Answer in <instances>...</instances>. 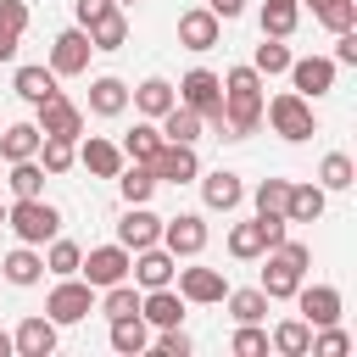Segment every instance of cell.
<instances>
[{"mask_svg":"<svg viewBox=\"0 0 357 357\" xmlns=\"http://www.w3.org/2000/svg\"><path fill=\"white\" fill-rule=\"evenodd\" d=\"M290 61H296V56H290V50H284V39H268V33H262V45H257V61H251V67H257V73H268V78H273V73H284V67H290Z\"/></svg>","mask_w":357,"mask_h":357,"instance_id":"obj_43","label":"cell"},{"mask_svg":"<svg viewBox=\"0 0 357 357\" xmlns=\"http://www.w3.org/2000/svg\"><path fill=\"white\" fill-rule=\"evenodd\" d=\"M11 89H17V100H28V106H39V100L61 95V89H56V73H50V67H17Z\"/></svg>","mask_w":357,"mask_h":357,"instance_id":"obj_27","label":"cell"},{"mask_svg":"<svg viewBox=\"0 0 357 357\" xmlns=\"http://www.w3.org/2000/svg\"><path fill=\"white\" fill-rule=\"evenodd\" d=\"M33 162H39V167H45L50 178H56V173H67V167L78 162V139H56V134H45V139H39V156H33Z\"/></svg>","mask_w":357,"mask_h":357,"instance_id":"obj_33","label":"cell"},{"mask_svg":"<svg viewBox=\"0 0 357 357\" xmlns=\"http://www.w3.org/2000/svg\"><path fill=\"white\" fill-rule=\"evenodd\" d=\"M262 251H268V240H262V223H257V218L229 229V257H240V262H257Z\"/></svg>","mask_w":357,"mask_h":357,"instance_id":"obj_38","label":"cell"},{"mask_svg":"<svg viewBox=\"0 0 357 357\" xmlns=\"http://www.w3.org/2000/svg\"><path fill=\"white\" fill-rule=\"evenodd\" d=\"M151 173H156V184H190V178H201L195 145H173V139H162L156 156H151Z\"/></svg>","mask_w":357,"mask_h":357,"instance_id":"obj_9","label":"cell"},{"mask_svg":"<svg viewBox=\"0 0 357 357\" xmlns=\"http://www.w3.org/2000/svg\"><path fill=\"white\" fill-rule=\"evenodd\" d=\"M0 357H11V335L6 329H0Z\"/></svg>","mask_w":357,"mask_h":357,"instance_id":"obj_53","label":"cell"},{"mask_svg":"<svg viewBox=\"0 0 357 357\" xmlns=\"http://www.w3.org/2000/svg\"><path fill=\"white\" fill-rule=\"evenodd\" d=\"M117 195H123L128 206L151 201V195H156V173H151V162H123V167H117Z\"/></svg>","mask_w":357,"mask_h":357,"instance_id":"obj_24","label":"cell"},{"mask_svg":"<svg viewBox=\"0 0 357 357\" xmlns=\"http://www.w3.org/2000/svg\"><path fill=\"white\" fill-rule=\"evenodd\" d=\"M100 312H106V318H128V312H139V290H134L128 279L106 284V296H100Z\"/></svg>","mask_w":357,"mask_h":357,"instance_id":"obj_41","label":"cell"},{"mask_svg":"<svg viewBox=\"0 0 357 357\" xmlns=\"http://www.w3.org/2000/svg\"><path fill=\"white\" fill-rule=\"evenodd\" d=\"M139 318H145L151 329H173V324H184V296H178L173 284H156V290L139 296Z\"/></svg>","mask_w":357,"mask_h":357,"instance_id":"obj_17","label":"cell"},{"mask_svg":"<svg viewBox=\"0 0 357 357\" xmlns=\"http://www.w3.org/2000/svg\"><path fill=\"white\" fill-rule=\"evenodd\" d=\"M173 279H178V296L195 301V307H212V301L229 296V279H223L218 268H178Z\"/></svg>","mask_w":357,"mask_h":357,"instance_id":"obj_16","label":"cell"},{"mask_svg":"<svg viewBox=\"0 0 357 357\" xmlns=\"http://www.w3.org/2000/svg\"><path fill=\"white\" fill-rule=\"evenodd\" d=\"M296 17H301V0H268L262 6V33L268 39H290L296 33Z\"/></svg>","mask_w":357,"mask_h":357,"instance_id":"obj_35","label":"cell"},{"mask_svg":"<svg viewBox=\"0 0 357 357\" xmlns=\"http://www.w3.org/2000/svg\"><path fill=\"white\" fill-rule=\"evenodd\" d=\"M324 184H290V195H284V218L290 223H318L324 218Z\"/></svg>","mask_w":357,"mask_h":357,"instance_id":"obj_25","label":"cell"},{"mask_svg":"<svg viewBox=\"0 0 357 357\" xmlns=\"http://www.w3.org/2000/svg\"><path fill=\"white\" fill-rule=\"evenodd\" d=\"M39 123H11L6 134H0V162H28V156H39Z\"/></svg>","mask_w":357,"mask_h":357,"instance_id":"obj_28","label":"cell"},{"mask_svg":"<svg viewBox=\"0 0 357 357\" xmlns=\"http://www.w3.org/2000/svg\"><path fill=\"white\" fill-rule=\"evenodd\" d=\"M312 357H346L351 351V340H346V329H335V324H324L318 335H312V346H307Z\"/></svg>","mask_w":357,"mask_h":357,"instance_id":"obj_45","label":"cell"},{"mask_svg":"<svg viewBox=\"0 0 357 357\" xmlns=\"http://www.w3.org/2000/svg\"><path fill=\"white\" fill-rule=\"evenodd\" d=\"M290 301L301 307V318H307L312 329L340 324V290H335V284H296V296H290Z\"/></svg>","mask_w":357,"mask_h":357,"instance_id":"obj_13","label":"cell"},{"mask_svg":"<svg viewBox=\"0 0 357 357\" xmlns=\"http://www.w3.org/2000/svg\"><path fill=\"white\" fill-rule=\"evenodd\" d=\"M0 229H6V206H0Z\"/></svg>","mask_w":357,"mask_h":357,"instance_id":"obj_54","label":"cell"},{"mask_svg":"<svg viewBox=\"0 0 357 357\" xmlns=\"http://www.w3.org/2000/svg\"><path fill=\"white\" fill-rule=\"evenodd\" d=\"M6 229H11L22 245H45V240H56L61 212H56L45 195H28V201H11V206H6Z\"/></svg>","mask_w":357,"mask_h":357,"instance_id":"obj_4","label":"cell"},{"mask_svg":"<svg viewBox=\"0 0 357 357\" xmlns=\"http://www.w3.org/2000/svg\"><path fill=\"white\" fill-rule=\"evenodd\" d=\"M262 112H268V128H273L279 139H290V145H301V139H312V134H318V112H312V100H307V95H296V89L273 95Z\"/></svg>","mask_w":357,"mask_h":357,"instance_id":"obj_3","label":"cell"},{"mask_svg":"<svg viewBox=\"0 0 357 357\" xmlns=\"http://www.w3.org/2000/svg\"><path fill=\"white\" fill-rule=\"evenodd\" d=\"M284 73H290L296 95H307V100H318V95L335 89V61H329V56H301V61H290Z\"/></svg>","mask_w":357,"mask_h":357,"instance_id":"obj_14","label":"cell"},{"mask_svg":"<svg viewBox=\"0 0 357 357\" xmlns=\"http://www.w3.org/2000/svg\"><path fill=\"white\" fill-rule=\"evenodd\" d=\"M156 145H162V128H156V123H134V128L123 134V145H117V151H123L128 162H151V156H156Z\"/></svg>","mask_w":357,"mask_h":357,"instance_id":"obj_36","label":"cell"},{"mask_svg":"<svg viewBox=\"0 0 357 357\" xmlns=\"http://www.w3.org/2000/svg\"><path fill=\"white\" fill-rule=\"evenodd\" d=\"M307 346H312V324L307 318H284L268 335V351H279V357H307Z\"/></svg>","mask_w":357,"mask_h":357,"instance_id":"obj_30","label":"cell"},{"mask_svg":"<svg viewBox=\"0 0 357 357\" xmlns=\"http://www.w3.org/2000/svg\"><path fill=\"white\" fill-rule=\"evenodd\" d=\"M117 6H134V0H117Z\"/></svg>","mask_w":357,"mask_h":357,"instance_id":"obj_55","label":"cell"},{"mask_svg":"<svg viewBox=\"0 0 357 357\" xmlns=\"http://www.w3.org/2000/svg\"><path fill=\"white\" fill-rule=\"evenodd\" d=\"M112 351H123V357H139L145 346H151V324L139 318V312H128V318H112Z\"/></svg>","mask_w":357,"mask_h":357,"instance_id":"obj_26","label":"cell"},{"mask_svg":"<svg viewBox=\"0 0 357 357\" xmlns=\"http://www.w3.org/2000/svg\"><path fill=\"white\" fill-rule=\"evenodd\" d=\"M223 301H229L234 324H262V318H268V296H262V290H229Z\"/></svg>","mask_w":357,"mask_h":357,"instance_id":"obj_39","label":"cell"},{"mask_svg":"<svg viewBox=\"0 0 357 357\" xmlns=\"http://www.w3.org/2000/svg\"><path fill=\"white\" fill-rule=\"evenodd\" d=\"M173 89H178V100H184V106H195V112H201V123H212V128L223 134V78H218V73L190 67Z\"/></svg>","mask_w":357,"mask_h":357,"instance_id":"obj_5","label":"cell"},{"mask_svg":"<svg viewBox=\"0 0 357 357\" xmlns=\"http://www.w3.org/2000/svg\"><path fill=\"white\" fill-rule=\"evenodd\" d=\"M128 100H134L145 117H162V112L178 100V89H173L167 78H145V84H134V89H128Z\"/></svg>","mask_w":357,"mask_h":357,"instance_id":"obj_32","label":"cell"},{"mask_svg":"<svg viewBox=\"0 0 357 357\" xmlns=\"http://www.w3.org/2000/svg\"><path fill=\"white\" fill-rule=\"evenodd\" d=\"M89 56H95V45H89L84 28H61V33L50 39V73H56V78L89 73Z\"/></svg>","mask_w":357,"mask_h":357,"instance_id":"obj_7","label":"cell"},{"mask_svg":"<svg viewBox=\"0 0 357 357\" xmlns=\"http://www.w3.org/2000/svg\"><path fill=\"white\" fill-rule=\"evenodd\" d=\"M33 112H39V117H33V123H39V134H56V139H84V112H78L67 95L39 100Z\"/></svg>","mask_w":357,"mask_h":357,"instance_id":"obj_11","label":"cell"},{"mask_svg":"<svg viewBox=\"0 0 357 357\" xmlns=\"http://www.w3.org/2000/svg\"><path fill=\"white\" fill-rule=\"evenodd\" d=\"M262 257H268V268H262V284H257V290H262L268 301H290V296H296V284L307 279L312 251H307L301 240H290V234H284V240H279L273 251H262Z\"/></svg>","mask_w":357,"mask_h":357,"instance_id":"obj_2","label":"cell"},{"mask_svg":"<svg viewBox=\"0 0 357 357\" xmlns=\"http://www.w3.org/2000/svg\"><path fill=\"white\" fill-rule=\"evenodd\" d=\"M84 33H89L95 50H123V45H128V17H123V6H106L95 22H84Z\"/></svg>","mask_w":357,"mask_h":357,"instance_id":"obj_21","label":"cell"},{"mask_svg":"<svg viewBox=\"0 0 357 357\" xmlns=\"http://www.w3.org/2000/svg\"><path fill=\"white\" fill-rule=\"evenodd\" d=\"M201 201H206L212 212H234V206L245 201V184H240V173H229V167L206 173V178H201Z\"/></svg>","mask_w":357,"mask_h":357,"instance_id":"obj_19","label":"cell"},{"mask_svg":"<svg viewBox=\"0 0 357 357\" xmlns=\"http://www.w3.org/2000/svg\"><path fill=\"white\" fill-rule=\"evenodd\" d=\"M50 251H45V273H56V279H67V273H78V262H84V251L73 245V240H45Z\"/></svg>","mask_w":357,"mask_h":357,"instance_id":"obj_40","label":"cell"},{"mask_svg":"<svg viewBox=\"0 0 357 357\" xmlns=\"http://www.w3.org/2000/svg\"><path fill=\"white\" fill-rule=\"evenodd\" d=\"M128 273L139 279V290H156V284H173V273H178V257H173L167 245H145V251H134Z\"/></svg>","mask_w":357,"mask_h":357,"instance_id":"obj_15","label":"cell"},{"mask_svg":"<svg viewBox=\"0 0 357 357\" xmlns=\"http://www.w3.org/2000/svg\"><path fill=\"white\" fill-rule=\"evenodd\" d=\"M0 22L22 33V28H28V6H22V0H0Z\"/></svg>","mask_w":357,"mask_h":357,"instance_id":"obj_49","label":"cell"},{"mask_svg":"<svg viewBox=\"0 0 357 357\" xmlns=\"http://www.w3.org/2000/svg\"><path fill=\"white\" fill-rule=\"evenodd\" d=\"M128 262H134V251H128V245H95V251H84L78 273H84L95 290H106V284L128 279Z\"/></svg>","mask_w":357,"mask_h":357,"instance_id":"obj_8","label":"cell"},{"mask_svg":"<svg viewBox=\"0 0 357 357\" xmlns=\"http://www.w3.org/2000/svg\"><path fill=\"white\" fill-rule=\"evenodd\" d=\"M156 123H162V139H173V145H195V139H201V128H206V123H201V112H195V106H184V100H173Z\"/></svg>","mask_w":357,"mask_h":357,"instance_id":"obj_22","label":"cell"},{"mask_svg":"<svg viewBox=\"0 0 357 357\" xmlns=\"http://www.w3.org/2000/svg\"><path fill=\"white\" fill-rule=\"evenodd\" d=\"M318 22H324L329 33H346V28H357V0H329V6L318 11Z\"/></svg>","mask_w":357,"mask_h":357,"instance_id":"obj_46","label":"cell"},{"mask_svg":"<svg viewBox=\"0 0 357 357\" xmlns=\"http://www.w3.org/2000/svg\"><path fill=\"white\" fill-rule=\"evenodd\" d=\"M156 357H190V335L173 324V329H162L156 335Z\"/></svg>","mask_w":357,"mask_h":357,"instance_id":"obj_47","label":"cell"},{"mask_svg":"<svg viewBox=\"0 0 357 357\" xmlns=\"http://www.w3.org/2000/svg\"><path fill=\"white\" fill-rule=\"evenodd\" d=\"M17 45H22V33L0 22V61H11V56H17Z\"/></svg>","mask_w":357,"mask_h":357,"instance_id":"obj_52","label":"cell"},{"mask_svg":"<svg viewBox=\"0 0 357 357\" xmlns=\"http://www.w3.org/2000/svg\"><path fill=\"white\" fill-rule=\"evenodd\" d=\"M0 273H6L11 284H39V279H45V257L17 240V251H6V262H0Z\"/></svg>","mask_w":357,"mask_h":357,"instance_id":"obj_29","label":"cell"},{"mask_svg":"<svg viewBox=\"0 0 357 357\" xmlns=\"http://www.w3.org/2000/svg\"><path fill=\"white\" fill-rule=\"evenodd\" d=\"M106 6H117V0H73V17H78V28H84V22H95Z\"/></svg>","mask_w":357,"mask_h":357,"instance_id":"obj_50","label":"cell"},{"mask_svg":"<svg viewBox=\"0 0 357 357\" xmlns=\"http://www.w3.org/2000/svg\"><path fill=\"white\" fill-rule=\"evenodd\" d=\"M229 351H234V357H268V329L240 324V329H234V340H229Z\"/></svg>","mask_w":357,"mask_h":357,"instance_id":"obj_44","label":"cell"},{"mask_svg":"<svg viewBox=\"0 0 357 357\" xmlns=\"http://www.w3.org/2000/svg\"><path fill=\"white\" fill-rule=\"evenodd\" d=\"M162 245H167L173 257H201V251H206V218H201V212L162 218Z\"/></svg>","mask_w":357,"mask_h":357,"instance_id":"obj_10","label":"cell"},{"mask_svg":"<svg viewBox=\"0 0 357 357\" xmlns=\"http://www.w3.org/2000/svg\"><path fill=\"white\" fill-rule=\"evenodd\" d=\"M11 351L17 357H50L56 351V324L50 318H22L17 335H11Z\"/></svg>","mask_w":357,"mask_h":357,"instance_id":"obj_20","label":"cell"},{"mask_svg":"<svg viewBox=\"0 0 357 357\" xmlns=\"http://www.w3.org/2000/svg\"><path fill=\"white\" fill-rule=\"evenodd\" d=\"M117 245H128V251H145V245H162V218L139 201V206H128L123 218H117Z\"/></svg>","mask_w":357,"mask_h":357,"instance_id":"obj_12","label":"cell"},{"mask_svg":"<svg viewBox=\"0 0 357 357\" xmlns=\"http://www.w3.org/2000/svg\"><path fill=\"white\" fill-rule=\"evenodd\" d=\"M218 33H223V22H218L206 6H195V11L178 17V45H184V50H212Z\"/></svg>","mask_w":357,"mask_h":357,"instance_id":"obj_18","label":"cell"},{"mask_svg":"<svg viewBox=\"0 0 357 357\" xmlns=\"http://www.w3.org/2000/svg\"><path fill=\"white\" fill-rule=\"evenodd\" d=\"M123 106H128V84H123V78L106 73V78L89 84V112H95V117H117Z\"/></svg>","mask_w":357,"mask_h":357,"instance_id":"obj_31","label":"cell"},{"mask_svg":"<svg viewBox=\"0 0 357 357\" xmlns=\"http://www.w3.org/2000/svg\"><path fill=\"white\" fill-rule=\"evenodd\" d=\"M89 312H95V284L78 279V273L56 279V290H50V301H45V318L61 329V324H84Z\"/></svg>","mask_w":357,"mask_h":357,"instance_id":"obj_6","label":"cell"},{"mask_svg":"<svg viewBox=\"0 0 357 357\" xmlns=\"http://www.w3.org/2000/svg\"><path fill=\"white\" fill-rule=\"evenodd\" d=\"M335 67H357V28H346V33H335V56H329Z\"/></svg>","mask_w":357,"mask_h":357,"instance_id":"obj_48","label":"cell"},{"mask_svg":"<svg viewBox=\"0 0 357 357\" xmlns=\"http://www.w3.org/2000/svg\"><path fill=\"white\" fill-rule=\"evenodd\" d=\"M284 195H290V178H262L257 184V218H284Z\"/></svg>","mask_w":357,"mask_h":357,"instance_id":"obj_42","label":"cell"},{"mask_svg":"<svg viewBox=\"0 0 357 357\" xmlns=\"http://www.w3.org/2000/svg\"><path fill=\"white\" fill-rule=\"evenodd\" d=\"M262 123V73L229 67L223 73V139H251Z\"/></svg>","mask_w":357,"mask_h":357,"instance_id":"obj_1","label":"cell"},{"mask_svg":"<svg viewBox=\"0 0 357 357\" xmlns=\"http://www.w3.org/2000/svg\"><path fill=\"white\" fill-rule=\"evenodd\" d=\"M6 184H11V201H28V195H45V167L28 156V162H6Z\"/></svg>","mask_w":357,"mask_h":357,"instance_id":"obj_34","label":"cell"},{"mask_svg":"<svg viewBox=\"0 0 357 357\" xmlns=\"http://www.w3.org/2000/svg\"><path fill=\"white\" fill-rule=\"evenodd\" d=\"M318 184H324V190H351V184H357V162H351L346 151H329V156L318 162Z\"/></svg>","mask_w":357,"mask_h":357,"instance_id":"obj_37","label":"cell"},{"mask_svg":"<svg viewBox=\"0 0 357 357\" xmlns=\"http://www.w3.org/2000/svg\"><path fill=\"white\" fill-rule=\"evenodd\" d=\"M206 11H212L218 22H234V17L245 11V0H206Z\"/></svg>","mask_w":357,"mask_h":357,"instance_id":"obj_51","label":"cell"},{"mask_svg":"<svg viewBox=\"0 0 357 357\" xmlns=\"http://www.w3.org/2000/svg\"><path fill=\"white\" fill-rule=\"evenodd\" d=\"M78 162H84V167H89L95 178H117V167H123L128 156H123V151H117L112 139H100V134H89V139L78 145Z\"/></svg>","mask_w":357,"mask_h":357,"instance_id":"obj_23","label":"cell"}]
</instances>
